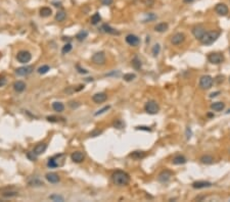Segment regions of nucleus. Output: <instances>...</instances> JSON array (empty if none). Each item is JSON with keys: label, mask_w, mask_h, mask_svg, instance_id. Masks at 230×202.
<instances>
[{"label": "nucleus", "mask_w": 230, "mask_h": 202, "mask_svg": "<svg viewBox=\"0 0 230 202\" xmlns=\"http://www.w3.org/2000/svg\"><path fill=\"white\" fill-rule=\"evenodd\" d=\"M112 182L117 186H127L130 183V176L124 171H116L112 174Z\"/></svg>", "instance_id": "f257e3e1"}, {"label": "nucleus", "mask_w": 230, "mask_h": 202, "mask_svg": "<svg viewBox=\"0 0 230 202\" xmlns=\"http://www.w3.org/2000/svg\"><path fill=\"white\" fill-rule=\"evenodd\" d=\"M220 36V32L218 31H209L206 32L205 35L202 36V38L201 39V42L204 45H211L214 42H216V40L219 38Z\"/></svg>", "instance_id": "f03ea898"}, {"label": "nucleus", "mask_w": 230, "mask_h": 202, "mask_svg": "<svg viewBox=\"0 0 230 202\" xmlns=\"http://www.w3.org/2000/svg\"><path fill=\"white\" fill-rule=\"evenodd\" d=\"M64 159H66V155L64 154H56L53 157L49 158L48 162H47V166L50 168H58V166L64 165Z\"/></svg>", "instance_id": "7ed1b4c3"}, {"label": "nucleus", "mask_w": 230, "mask_h": 202, "mask_svg": "<svg viewBox=\"0 0 230 202\" xmlns=\"http://www.w3.org/2000/svg\"><path fill=\"white\" fill-rule=\"evenodd\" d=\"M144 109L148 114H157L160 110V106L154 100H149L144 105Z\"/></svg>", "instance_id": "20e7f679"}, {"label": "nucleus", "mask_w": 230, "mask_h": 202, "mask_svg": "<svg viewBox=\"0 0 230 202\" xmlns=\"http://www.w3.org/2000/svg\"><path fill=\"white\" fill-rule=\"evenodd\" d=\"M213 83H214V79L212 78L211 76H202L201 80H199V87L204 90H208L213 86Z\"/></svg>", "instance_id": "39448f33"}, {"label": "nucleus", "mask_w": 230, "mask_h": 202, "mask_svg": "<svg viewBox=\"0 0 230 202\" xmlns=\"http://www.w3.org/2000/svg\"><path fill=\"white\" fill-rule=\"evenodd\" d=\"M208 60L213 64H220L224 61V55L220 52H212L208 55Z\"/></svg>", "instance_id": "423d86ee"}, {"label": "nucleus", "mask_w": 230, "mask_h": 202, "mask_svg": "<svg viewBox=\"0 0 230 202\" xmlns=\"http://www.w3.org/2000/svg\"><path fill=\"white\" fill-rule=\"evenodd\" d=\"M16 59L21 63H28V62L32 59V54L29 51L22 50L16 54Z\"/></svg>", "instance_id": "0eeeda50"}, {"label": "nucleus", "mask_w": 230, "mask_h": 202, "mask_svg": "<svg viewBox=\"0 0 230 202\" xmlns=\"http://www.w3.org/2000/svg\"><path fill=\"white\" fill-rule=\"evenodd\" d=\"M92 62H93L94 64H97V66H103L104 63H106V54H104V52H97V53L93 54V56H92Z\"/></svg>", "instance_id": "6e6552de"}, {"label": "nucleus", "mask_w": 230, "mask_h": 202, "mask_svg": "<svg viewBox=\"0 0 230 202\" xmlns=\"http://www.w3.org/2000/svg\"><path fill=\"white\" fill-rule=\"evenodd\" d=\"M172 177H173V173H172L171 171H169V169H165V171H163L161 174H159V177H157V181H159L160 183L166 184V183H168L170 180H171Z\"/></svg>", "instance_id": "1a4fd4ad"}, {"label": "nucleus", "mask_w": 230, "mask_h": 202, "mask_svg": "<svg viewBox=\"0 0 230 202\" xmlns=\"http://www.w3.org/2000/svg\"><path fill=\"white\" fill-rule=\"evenodd\" d=\"M34 71V67L31 66H22V67H19V69H16V74L17 76H28Z\"/></svg>", "instance_id": "9d476101"}, {"label": "nucleus", "mask_w": 230, "mask_h": 202, "mask_svg": "<svg viewBox=\"0 0 230 202\" xmlns=\"http://www.w3.org/2000/svg\"><path fill=\"white\" fill-rule=\"evenodd\" d=\"M215 11H216L219 16H225L228 14L229 9H228V7H227V5L225 3H218L216 6H215Z\"/></svg>", "instance_id": "9b49d317"}, {"label": "nucleus", "mask_w": 230, "mask_h": 202, "mask_svg": "<svg viewBox=\"0 0 230 202\" xmlns=\"http://www.w3.org/2000/svg\"><path fill=\"white\" fill-rule=\"evenodd\" d=\"M184 41H185V35L183 33H176L171 39L172 44L175 45V46H178V45L182 44Z\"/></svg>", "instance_id": "f8f14e48"}, {"label": "nucleus", "mask_w": 230, "mask_h": 202, "mask_svg": "<svg viewBox=\"0 0 230 202\" xmlns=\"http://www.w3.org/2000/svg\"><path fill=\"white\" fill-rule=\"evenodd\" d=\"M125 40H126L127 44H129L130 46H133V47L137 46V45L140 43V39H139L136 35H133V34L127 35Z\"/></svg>", "instance_id": "ddd939ff"}, {"label": "nucleus", "mask_w": 230, "mask_h": 202, "mask_svg": "<svg viewBox=\"0 0 230 202\" xmlns=\"http://www.w3.org/2000/svg\"><path fill=\"white\" fill-rule=\"evenodd\" d=\"M205 33H206V30L202 26H196L192 29V34H193V36L196 37L197 40H201L202 38V36L205 35Z\"/></svg>", "instance_id": "4468645a"}, {"label": "nucleus", "mask_w": 230, "mask_h": 202, "mask_svg": "<svg viewBox=\"0 0 230 202\" xmlns=\"http://www.w3.org/2000/svg\"><path fill=\"white\" fill-rule=\"evenodd\" d=\"M106 99H107V95L106 93H103V92L96 93V94H94V95L92 96V100H93L94 103H97V104L106 101Z\"/></svg>", "instance_id": "2eb2a0df"}, {"label": "nucleus", "mask_w": 230, "mask_h": 202, "mask_svg": "<svg viewBox=\"0 0 230 202\" xmlns=\"http://www.w3.org/2000/svg\"><path fill=\"white\" fill-rule=\"evenodd\" d=\"M71 158H72V160H73L74 162L80 163V162H82V161H83L84 159H85V155H84L83 153H82L81 151H75V152L72 153Z\"/></svg>", "instance_id": "dca6fc26"}, {"label": "nucleus", "mask_w": 230, "mask_h": 202, "mask_svg": "<svg viewBox=\"0 0 230 202\" xmlns=\"http://www.w3.org/2000/svg\"><path fill=\"white\" fill-rule=\"evenodd\" d=\"M212 186L211 182L208 181H196L194 183H192V187L194 189H204V188H209Z\"/></svg>", "instance_id": "f3484780"}, {"label": "nucleus", "mask_w": 230, "mask_h": 202, "mask_svg": "<svg viewBox=\"0 0 230 202\" xmlns=\"http://www.w3.org/2000/svg\"><path fill=\"white\" fill-rule=\"evenodd\" d=\"M45 178H46L47 181H48L49 183H51V184H56V183H58V182L61 181V178H59L58 174H55V173H48V174H46Z\"/></svg>", "instance_id": "a211bd4d"}, {"label": "nucleus", "mask_w": 230, "mask_h": 202, "mask_svg": "<svg viewBox=\"0 0 230 202\" xmlns=\"http://www.w3.org/2000/svg\"><path fill=\"white\" fill-rule=\"evenodd\" d=\"M46 149H47V144H45V143H39V144H37V145L35 146L33 152H34L35 154H36L37 156H38V155H41L42 153H44Z\"/></svg>", "instance_id": "6ab92c4d"}, {"label": "nucleus", "mask_w": 230, "mask_h": 202, "mask_svg": "<svg viewBox=\"0 0 230 202\" xmlns=\"http://www.w3.org/2000/svg\"><path fill=\"white\" fill-rule=\"evenodd\" d=\"M26 84H25V82L22 81H16V83L13 84V89L14 91L17 92V93H22V92L25 91V89H26Z\"/></svg>", "instance_id": "aec40b11"}, {"label": "nucleus", "mask_w": 230, "mask_h": 202, "mask_svg": "<svg viewBox=\"0 0 230 202\" xmlns=\"http://www.w3.org/2000/svg\"><path fill=\"white\" fill-rule=\"evenodd\" d=\"M186 161L187 160H186L185 157L183 155H181V154H179V155H176L174 157L172 162H173V164H175V165H180V164H184Z\"/></svg>", "instance_id": "412c9836"}, {"label": "nucleus", "mask_w": 230, "mask_h": 202, "mask_svg": "<svg viewBox=\"0 0 230 202\" xmlns=\"http://www.w3.org/2000/svg\"><path fill=\"white\" fill-rule=\"evenodd\" d=\"M101 30L103 32H106V33H107V34H112V35H119L120 34L117 30H115L114 28H112L109 25H106V24L102 25Z\"/></svg>", "instance_id": "4be33fe9"}, {"label": "nucleus", "mask_w": 230, "mask_h": 202, "mask_svg": "<svg viewBox=\"0 0 230 202\" xmlns=\"http://www.w3.org/2000/svg\"><path fill=\"white\" fill-rule=\"evenodd\" d=\"M169 28V25L167 22H160L157 24L156 27H154V31L156 32H159V33H164L166 32L167 30Z\"/></svg>", "instance_id": "5701e85b"}, {"label": "nucleus", "mask_w": 230, "mask_h": 202, "mask_svg": "<svg viewBox=\"0 0 230 202\" xmlns=\"http://www.w3.org/2000/svg\"><path fill=\"white\" fill-rule=\"evenodd\" d=\"M130 156H131L132 158L139 160V159L144 158V157L146 156V154H145V152H143V151H133L131 154H130Z\"/></svg>", "instance_id": "b1692460"}, {"label": "nucleus", "mask_w": 230, "mask_h": 202, "mask_svg": "<svg viewBox=\"0 0 230 202\" xmlns=\"http://www.w3.org/2000/svg\"><path fill=\"white\" fill-rule=\"evenodd\" d=\"M211 108L214 111H222L225 108V104L223 102H214L211 105Z\"/></svg>", "instance_id": "393cba45"}, {"label": "nucleus", "mask_w": 230, "mask_h": 202, "mask_svg": "<svg viewBox=\"0 0 230 202\" xmlns=\"http://www.w3.org/2000/svg\"><path fill=\"white\" fill-rule=\"evenodd\" d=\"M52 13V10L50 7H42L41 9H40V16H41L42 17H48L50 16Z\"/></svg>", "instance_id": "a878e982"}, {"label": "nucleus", "mask_w": 230, "mask_h": 202, "mask_svg": "<svg viewBox=\"0 0 230 202\" xmlns=\"http://www.w3.org/2000/svg\"><path fill=\"white\" fill-rule=\"evenodd\" d=\"M52 108L56 112H62L64 110V105L61 102H53L52 103Z\"/></svg>", "instance_id": "bb28decb"}, {"label": "nucleus", "mask_w": 230, "mask_h": 202, "mask_svg": "<svg viewBox=\"0 0 230 202\" xmlns=\"http://www.w3.org/2000/svg\"><path fill=\"white\" fill-rule=\"evenodd\" d=\"M28 184L31 187H41V186H43L44 185V183L42 181H40L39 179H37V178H34V179H32V180H30V181L28 182Z\"/></svg>", "instance_id": "cd10ccee"}, {"label": "nucleus", "mask_w": 230, "mask_h": 202, "mask_svg": "<svg viewBox=\"0 0 230 202\" xmlns=\"http://www.w3.org/2000/svg\"><path fill=\"white\" fill-rule=\"evenodd\" d=\"M201 161L205 164H212L214 162V157L211 155H204L201 157Z\"/></svg>", "instance_id": "c85d7f7f"}, {"label": "nucleus", "mask_w": 230, "mask_h": 202, "mask_svg": "<svg viewBox=\"0 0 230 202\" xmlns=\"http://www.w3.org/2000/svg\"><path fill=\"white\" fill-rule=\"evenodd\" d=\"M87 37H88V32L85 31V30H82V31H80L79 33L76 35V39L78 40V41H83Z\"/></svg>", "instance_id": "c756f323"}, {"label": "nucleus", "mask_w": 230, "mask_h": 202, "mask_svg": "<svg viewBox=\"0 0 230 202\" xmlns=\"http://www.w3.org/2000/svg\"><path fill=\"white\" fill-rule=\"evenodd\" d=\"M132 66H133L135 69H141V61L137 56H135L134 58L132 59Z\"/></svg>", "instance_id": "7c9ffc66"}, {"label": "nucleus", "mask_w": 230, "mask_h": 202, "mask_svg": "<svg viewBox=\"0 0 230 202\" xmlns=\"http://www.w3.org/2000/svg\"><path fill=\"white\" fill-rule=\"evenodd\" d=\"M100 21H101V16L98 12H95V13L91 16V24L92 25H97Z\"/></svg>", "instance_id": "2f4dec72"}, {"label": "nucleus", "mask_w": 230, "mask_h": 202, "mask_svg": "<svg viewBox=\"0 0 230 202\" xmlns=\"http://www.w3.org/2000/svg\"><path fill=\"white\" fill-rule=\"evenodd\" d=\"M67 14L64 11H57L56 16H55V19L57 22H64V19H66Z\"/></svg>", "instance_id": "473e14b6"}, {"label": "nucleus", "mask_w": 230, "mask_h": 202, "mask_svg": "<svg viewBox=\"0 0 230 202\" xmlns=\"http://www.w3.org/2000/svg\"><path fill=\"white\" fill-rule=\"evenodd\" d=\"M48 71H50V67H49V66H42L37 69L38 74H40V75H44V74L48 73Z\"/></svg>", "instance_id": "72a5a7b5"}, {"label": "nucleus", "mask_w": 230, "mask_h": 202, "mask_svg": "<svg viewBox=\"0 0 230 202\" xmlns=\"http://www.w3.org/2000/svg\"><path fill=\"white\" fill-rule=\"evenodd\" d=\"M160 51H161V46H160V44H156L154 47H152L151 53L154 56H157L160 54Z\"/></svg>", "instance_id": "f704fd0d"}, {"label": "nucleus", "mask_w": 230, "mask_h": 202, "mask_svg": "<svg viewBox=\"0 0 230 202\" xmlns=\"http://www.w3.org/2000/svg\"><path fill=\"white\" fill-rule=\"evenodd\" d=\"M72 48H73V46H72V44H71V43H67L66 45H64V47H62V49H61L62 54H67V53H69V52L72 50Z\"/></svg>", "instance_id": "c9c22d12"}, {"label": "nucleus", "mask_w": 230, "mask_h": 202, "mask_svg": "<svg viewBox=\"0 0 230 202\" xmlns=\"http://www.w3.org/2000/svg\"><path fill=\"white\" fill-rule=\"evenodd\" d=\"M136 78V75L135 74H125L123 76V79L127 82H131Z\"/></svg>", "instance_id": "e433bc0d"}, {"label": "nucleus", "mask_w": 230, "mask_h": 202, "mask_svg": "<svg viewBox=\"0 0 230 202\" xmlns=\"http://www.w3.org/2000/svg\"><path fill=\"white\" fill-rule=\"evenodd\" d=\"M114 127L116 129H123L125 127V123L122 121V119H117V121L114 123Z\"/></svg>", "instance_id": "4c0bfd02"}, {"label": "nucleus", "mask_w": 230, "mask_h": 202, "mask_svg": "<svg viewBox=\"0 0 230 202\" xmlns=\"http://www.w3.org/2000/svg\"><path fill=\"white\" fill-rule=\"evenodd\" d=\"M17 195H19L17 192H4L2 194V196L5 197V198H12V197H16Z\"/></svg>", "instance_id": "58836bf2"}, {"label": "nucleus", "mask_w": 230, "mask_h": 202, "mask_svg": "<svg viewBox=\"0 0 230 202\" xmlns=\"http://www.w3.org/2000/svg\"><path fill=\"white\" fill-rule=\"evenodd\" d=\"M49 199L52 201H64V197L59 195H51L49 196Z\"/></svg>", "instance_id": "ea45409f"}, {"label": "nucleus", "mask_w": 230, "mask_h": 202, "mask_svg": "<svg viewBox=\"0 0 230 202\" xmlns=\"http://www.w3.org/2000/svg\"><path fill=\"white\" fill-rule=\"evenodd\" d=\"M109 108H111V107H109V106H106V107H103V108H101L100 110H98L97 112H95V116H99V114H102V113H104V112L109 110Z\"/></svg>", "instance_id": "a19ab883"}, {"label": "nucleus", "mask_w": 230, "mask_h": 202, "mask_svg": "<svg viewBox=\"0 0 230 202\" xmlns=\"http://www.w3.org/2000/svg\"><path fill=\"white\" fill-rule=\"evenodd\" d=\"M136 130H142V131H146V132H151V129L149 127H144V126H139L136 127Z\"/></svg>", "instance_id": "79ce46f5"}, {"label": "nucleus", "mask_w": 230, "mask_h": 202, "mask_svg": "<svg viewBox=\"0 0 230 202\" xmlns=\"http://www.w3.org/2000/svg\"><path fill=\"white\" fill-rule=\"evenodd\" d=\"M27 156H28L29 158L31 159V160H35V159H36V157H37V155L34 153V152H28V153H27Z\"/></svg>", "instance_id": "37998d69"}, {"label": "nucleus", "mask_w": 230, "mask_h": 202, "mask_svg": "<svg viewBox=\"0 0 230 202\" xmlns=\"http://www.w3.org/2000/svg\"><path fill=\"white\" fill-rule=\"evenodd\" d=\"M6 82H7V80L5 77H3V76L0 77V87H3L4 85L6 84Z\"/></svg>", "instance_id": "c03bdc74"}, {"label": "nucleus", "mask_w": 230, "mask_h": 202, "mask_svg": "<svg viewBox=\"0 0 230 202\" xmlns=\"http://www.w3.org/2000/svg\"><path fill=\"white\" fill-rule=\"evenodd\" d=\"M102 133L101 131H99V130H96V131H93L90 133V137H96V136H99Z\"/></svg>", "instance_id": "a18cd8bd"}, {"label": "nucleus", "mask_w": 230, "mask_h": 202, "mask_svg": "<svg viewBox=\"0 0 230 202\" xmlns=\"http://www.w3.org/2000/svg\"><path fill=\"white\" fill-rule=\"evenodd\" d=\"M101 3L103 4V5H111V4L114 2V0H100Z\"/></svg>", "instance_id": "49530a36"}, {"label": "nucleus", "mask_w": 230, "mask_h": 202, "mask_svg": "<svg viewBox=\"0 0 230 202\" xmlns=\"http://www.w3.org/2000/svg\"><path fill=\"white\" fill-rule=\"evenodd\" d=\"M47 121H51V123H56V121H57V118H55V116H48V118H47Z\"/></svg>", "instance_id": "de8ad7c7"}, {"label": "nucleus", "mask_w": 230, "mask_h": 202, "mask_svg": "<svg viewBox=\"0 0 230 202\" xmlns=\"http://www.w3.org/2000/svg\"><path fill=\"white\" fill-rule=\"evenodd\" d=\"M77 69H78V72L80 74H88V71H86L85 69H81L80 66H77Z\"/></svg>", "instance_id": "09e8293b"}, {"label": "nucleus", "mask_w": 230, "mask_h": 202, "mask_svg": "<svg viewBox=\"0 0 230 202\" xmlns=\"http://www.w3.org/2000/svg\"><path fill=\"white\" fill-rule=\"evenodd\" d=\"M69 105L74 109V108H77V107H79V106H80V103H78V102H76V104H73V101H71V102H70V103H69Z\"/></svg>", "instance_id": "8fccbe9b"}, {"label": "nucleus", "mask_w": 230, "mask_h": 202, "mask_svg": "<svg viewBox=\"0 0 230 202\" xmlns=\"http://www.w3.org/2000/svg\"><path fill=\"white\" fill-rule=\"evenodd\" d=\"M186 137H187V139H189L191 137V130L189 127H187V129H186Z\"/></svg>", "instance_id": "3c124183"}, {"label": "nucleus", "mask_w": 230, "mask_h": 202, "mask_svg": "<svg viewBox=\"0 0 230 202\" xmlns=\"http://www.w3.org/2000/svg\"><path fill=\"white\" fill-rule=\"evenodd\" d=\"M223 78H224L223 76H218V77L216 78V82H217L218 84H220L221 82H223Z\"/></svg>", "instance_id": "603ef678"}, {"label": "nucleus", "mask_w": 230, "mask_h": 202, "mask_svg": "<svg viewBox=\"0 0 230 202\" xmlns=\"http://www.w3.org/2000/svg\"><path fill=\"white\" fill-rule=\"evenodd\" d=\"M219 94H220V92H219V91H218V92H214V93H212L211 95H210V97H211V98H213V97H216V96H218Z\"/></svg>", "instance_id": "864d4df0"}, {"label": "nucleus", "mask_w": 230, "mask_h": 202, "mask_svg": "<svg viewBox=\"0 0 230 202\" xmlns=\"http://www.w3.org/2000/svg\"><path fill=\"white\" fill-rule=\"evenodd\" d=\"M193 0H183L184 3H190V2H192Z\"/></svg>", "instance_id": "5fc2aeb1"}, {"label": "nucleus", "mask_w": 230, "mask_h": 202, "mask_svg": "<svg viewBox=\"0 0 230 202\" xmlns=\"http://www.w3.org/2000/svg\"><path fill=\"white\" fill-rule=\"evenodd\" d=\"M227 113H230V109H229V110H228V111H227Z\"/></svg>", "instance_id": "6e6d98bb"}, {"label": "nucleus", "mask_w": 230, "mask_h": 202, "mask_svg": "<svg viewBox=\"0 0 230 202\" xmlns=\"http://www.w3.org/2000/svg\"><path fill=\"white\" fill-rule=\"evenodd\" d=\"M229 82H230V78H229Z\"/></svg>", "instance_id": "4d7b16f0"}]
</instances>
